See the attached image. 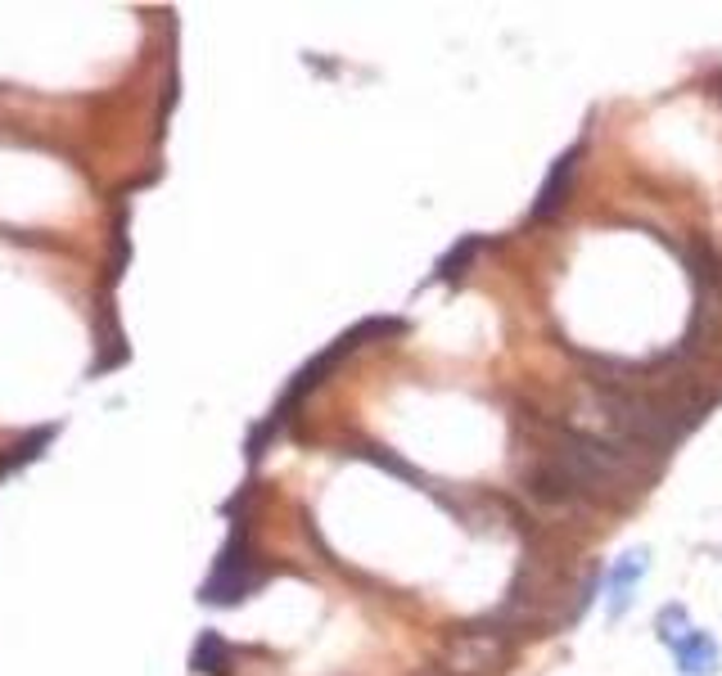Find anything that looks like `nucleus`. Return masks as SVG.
I'll use <instances>...</instances> for the list:
<instances>
[{"instance_id":"1","label":"nucleus","mask_w":722,"mask_h":676,"mask_svg":"<svg viewBox=\"0 0 722 676\" xmlns=\"http://www.w3.org/2000/svg\"><path fill=\"white\" fill-rule=\"evenodd\" d=\"M253 581H258L253 550H249L245 533H235V537L222 546V555H217L213 573H208L199 600H203V604H239V600L253 591Z\"/></svg>"},{"instance_id":"2","label":"nucleus","mask_w":722,"mask_h":676,"mask_svg":"<svg viewBox=\"0 0 722 676\" xmlns=\"http://www.w3.org/2000/svg\"><path fill=\"white\" fill-rule=\"evenodd\" d=\"M506 659H510V644L501 640V631H493L484 623L457 631L447 644V663L457 676H497L506 667Z\"/></svg>"},{"instance_id":"3","label":"nucleus","mask_w":722,"mask_h":676,"mask_svg":"<svg viewBox=\"0 0 722 676\" xmlns=\"http://www.w3.org/2000/svg\"><path fill=\"white\" fill-rule=\"evenodd\" d=\"M578 159H583V145L564 149L560 159L551 163L547 186H542V195H537V203H533V222H547V217H556V212L564 208L569 190H574V176H578Z\"/></svg>"},{"instance_id":"4","label":"nucleus","mask_w":722,"mask_h":676,"mask_svg":"<svg viewBox=\"0 0 722 676\" xmlns=\"http://www.w3.org/2000/svg\"><path fill=\"white\" fill-rule=\"evenodd\" d=\"M646 564H650L646 546H637V550H627V555H619V564H614V573H610V618H619V613L632 604V591H637V581H642Z\"/></svg>"},{"instance_id":"5","label":"nucleus","mask_w":722,"mask_h":676,"mask_svg":"<svg viewBox=\"0 0 722 676\" xmlns=\"http://www.w3.org/2000/svg\"><path fill=\"white\" fill-rule=\"evenodd\" d=\"M190 667H195L199 676H231V667H235V650H231V640H226V636H217V631H203V636L195 640Z\"/></svg>"},{"instance_id":"6","label":"nucleus","mask_w":722,"mask_h":676,"mask_svg":"<svg viewBox=\"0 0 722 676\" xmlns=\"http://www.w3.org/2000/svg\"><path fill=\"white\" fill-rule=\"evenodd\" d=\"M673 654H677L682 676H713L718 672V644H713L709 631H690Z\"/></svg>"},{"instance_id":"7","label":"nucleus","mask_w":722,"mask_h":676,"mask_svg":"<svg viewBox=\"0 0 722 676\" xmlns=\"http://www.w3.org/2000/svg\"><path fill=\"white\" fill-rule=\"evenodd\" d=\"M54 438V424H46V428H37V434H27L18 447H10L5 455H0V478H5V474H14L18 465H23V460H33V455H41V447Z\"/></svg>"},{"instance_id":"8","label":"nucleus","mask_w":722,"mask_h":676,"mask_svg":"<svg viewBox=\"0 0 722 676\" xmlns=\"http://www.w3.org/2000/svg\"><path fill=\"white\" fill-rule=\"evenodd\" d=\"M655 631H659V640H664V644H673V650H677V644H682L690 631H696V627L686 623V609H682V604H669L664 613H659Z\"/></svg>"},{"instance_id":"9","label":"nucleus","mask_w":722,"mask_h":676,"mask_svg":"<svg viewBox=\"0 0 722 676\" xmlns=\"http://www.w3.org/2000/svg\"><path fill=\"white\" fill-rule=\"evenodd\" d=\"M478 249H484V243H478V235H470V239H461L457 243V249H451L443 262H438V275H443V280H457V275L470 266V258L478 253Z\"/></svg>"},{"instance_id":"10","label":"nucleus","mask_w":722,"mask_h":676,"mask_svg":"<svg viewBox=\"0 0 722 676\" xmlns=\"http://www.w3.org/2000/svg\"><path fill=\"white\" fill-rule=\"evenodd\" d=\"M411 676H457L451 667H420V672H411Z\"/></svg>"}]
</instances>
